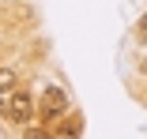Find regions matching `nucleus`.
I'll list each match as a JSON object with an SVG mask.
<instances>
[{"label": "nucleus", "mask_w": 147, "mask_h": 139, "mask_svg": "<svg viewBox=\"0 0 147 139\" xmlns=\"http://www.w3.org/2000/svg\"><path fill=\"white\" fill-rule=\"evenodd\" d=\"M140 72H143V75H147V57H143V60H140Z\"/></svg>", "instance_id": "nucleus-6"}, {"label": "nucleus", "mask_w": 147, "mask_h": 139, "mask_svg": "<svg viewBox=\"0 0 147 139\" xmlns=\"http://www.w3.org/2000/svg\"><path fill=\"white\" fill-rule=\"evenodd\" d=\"M132 34H136V41H140V45H147V15L136 23V30H132Z\"/></svg>", "instance_id": "nucleus-5"}, {"label": "nucleus", "mask_w": 147, "mask_h": 139, "mask_svg": "<svg viewBox=\"0 0 147 139\" xmlns=\"http://www.w3.org/2000/svg\"><path fill=\"white\" fill-rule=\"evenodd\" d=\"M19 87V75H15V68H0V98H4L8 90H15Z\"/></svg>", "instance_id": "nucleus-4"}, {"label": "nucleus", "mask_w": 147, "mask_h": 139, "mask_svg": "<svg viewBox=\"0 0 147 139\" xmlns=\"http://www.w3.org/2000/svg\"><path fill=\"white\" fill-rule=\"evenodd\" d=\"M0 117L11 120V124H30L38 117V98L26 90V87H15L0 98Z\"/></svg>", "instance_id": "nucleus-1"}, {"label": "nucleus", "mask_w": 147, "mask_h": 139, "mask_svg": "<svg viewBox=\"0 0 147 139\" xmlns=\"http://www.w3.org/2000/svg\"><path fill=\"white\" fill-rule=\"evenodd\" d=\"M64 113H68V90H64V87H45V90L38 94V120L57 124Z\"/></svg>", "instance_id": "nucleus-2"}, {"label": "nucleus", "mask_w": 147, "mask_h": 139, "mask_svg": "<svg viewBox=\"0 0 147 139\" xmlns=\"http://www.w3.org/2000/svg\"><path fill=\"white\" fill-rule=\"evenodd\" d=\"M53 135H83V120L79 117H68V120H61L57 128H49Z\"/></svg>", "instance_id": "nucleus-3"}]
</instances>
